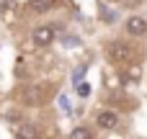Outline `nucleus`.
Instances as JSON below:
<instances>
[{
    "instance_id": "nucleus-1",
    "label": "nucleus",
    "mask_w": 147,
    "mask_h": 139,
    "mask_svg": "<svg viewBox=\"0 0 147 139\" xmlns=\"http://www.w3.org/2000/svg\"><path fill=\"white\" fill-rule=\"evenodd\" d=\"M109 57L114 62H127V59H132V46L124 44V41H114L109 46Z\"/></svg>"
},
{
    "instance_id": "nucleus-2",
    "label": "nucleus",
    "mask_w": 147,
    "mask_h": 139,
    "mask_svg": "<svg viewBox=\"0 0 147 139\" xmlns=\"http://www.w3.org/2000/svg\"><path fill=\"white\" fill-rule=\"evenodd\" d=\"M54 41V28L52 26H39L36 31H34V44L36 46H47V44H52Z\"/></svg>"
},
{
    "instance_id": "nucleus-3",
    "label": "nucleus",
    "mask_w": 147,
    "mask_h": 139,
    "mask_svg": "<svg viewBox=\"0 0 147 139\" xmlns=\"http://www.w3.org/2000/svg\"><path fill=\"white\" fill-rule=\"evenodd\" d=\"M127 31L132 34V36H142L147 31V23H145V18H140V15H132L129 21H127Z\"/></svg>"
},
{
    "instance_id": "nucleus-4",
    "label": "nucleus",
    "mask_w": 147,
    "mask_h": 139,
    "mask_svg": "<svg viewBox=\"0 0 147 139\" xmlns=\"http://www.w3.org/2000/svg\"><path fill=\"white\" fill-rule=\"evenodd\" d=\"M119 124V116L114 113V111H103V113H98V126L101 129H114Z\"/></svg>"
},
{
    "instance_id": "nucleus-5",
    "label": "nucleus",
    "mask_w": 147,
    "mask_h": 139,
    "mask_svg": "<svg viewBox=\"0 0 147 139\" xmlns=\"http://www.w3.org/2000/svg\"><path fill=\"white\" fill-rule=\"evenodd\" d=\"M57 5V0H28V8L36 10V13H47Z\"/></svg>"
},
{
    "instance_id": "nucleus-6",
    "label": "nucleus",
    "mask_w": 147,
    "mask_h": 139,
    "mask_svg": "<svg viewBox=\"0 0 147 139\" xmlns=\"http://www.w3.org/2000/svg\"><path fill=\"white\" fill-rule=\"evenodd\" d=\"M16 139H36V129L31 124H21L16 129Z\"/></svg>"
},
{
    "instance_id": "nucleus-7",
    "label": "nucleus",
    "mask_w": 147,
    "mask_h": 139,
    "mask_svg": "<svg viewBox=\"0 0 147 139\" xmlns=\"http://www.w3.org/2000/svg\"><path fill=\"white\" fill-rule=\"evenodd\" d=\"M23 98H26V103H39V101H41V90H39V88H28V90L23 93Z\"/></svg>"
},
{
    "instance_id": "nucleus-8",
    "label": "nucleus",
    "mask_w": 147,
    "mask_h": 139,
    "mask_svg": "<svg viewBox=\"0 0 147 139\" xmlns=\"http://www.w3.org/2000/svg\"><path fill=\"white\" fill-rule=\"evenodd\" d=\"M70 139H93V137H90V132L85 126H78V129L70 132Z\"/></svg>"
},
{
    "instance_id": "nucleus-9",
    "label": "nucleus",
    "mask_w": 147,
    "mask_h": 139,
    "mask_svg": "<svg viewBox=\"0 0 147 139\" xmlns=\"http://www.w3.org/2000/svg\"><path fill=\"white\" fill-rule=\"evenodd\" d=\"M101 13H103V21H109V23H114V21H116V13H114V10H106L103 5H101Z\"/></svg>"
},
{
    "instance_id": "nucleus-10",
    "label": "nucleus",
    "mask_w": 147,
    "mask_h": 139,
    "mask_svg": "<svg viewBox=\"0 0 147 139\" xmlns=\"http://www.w3.org/2000/svg\"><path fill=\"white\" fill-rule=\"evenodd\" d=\"M78 93H80L83 98H85V95H90V85H88V83H78Z\"/></svg>"
},
{
    "instance_id": "nucleus-11",
    "label": "nucleus",
    "mask_w": 147,
    "mask_h": 139,
    "mask_svg": "<svg viewBox=\"0 0 147 139\" xmlns=\"http://www.w3.org/2000/svg\"><path fill=\"white\" fill-rule=\"evenodd\" d=\"M83 75H85V67H78V70H75V75H72V80H75V85H78V83L83 80Z\"/></svg>"
}]
</instances>
